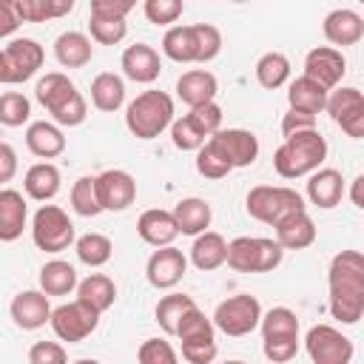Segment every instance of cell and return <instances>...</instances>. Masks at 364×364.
I'll list each match as a JSON object with an SVG mask.
<instances>
[{"mask_svg": "<svg viewBox=\"0 0 364 364\" xmlns=\"http://www.w3.org/2000/svg\"><path fill=\"white\" fill-rule=\"evenodd\" d=\"M162 54L173 63H196L193 26H171L162 37Z\"/></svg>", "mask_w": 364, "mask_h": 364, "instance_id": "obj_35", "label": "cell"}, {"mask_svg": "<svg viewBox=\"0 0 364 364\" xmlns=\"http://www.w3.org/2000/svg\"><path fill=\"white\" fill-rule=\"evenodd\" d=\"M264 358H270L273 364H284L290 358H296L299 353V338H279V341H262Z\"/></svg>", "mask_w": 364, "mask_h": 364, "instance_id": "obj_53", "label": "cell"}, {"mask_svg": "<svg viewBox=\"0 0 364 364\" xmlns=\"http://www.w3.org/2000/svg\"><path fill=\"white\" fill-rule=\"evenodd\" d=\"M304 350H307L313 364H350L353 353H355L353 341L330 324L310 327L304 336Z\"/></svg>", "mask_w": 364, "mask_h": 364, "instance_id": "obj_9", "label": "cell"}, {"mask_svg": "<svg viewBox=\"0 0 364 364\" xmlns=\"http://www.w3.org/2000/svg\"><path fill=\"white\" fill-rule=\"evenodd\" d=\"M179 344H182V358L188 364H210L219 353L216 336H202V338H191V341H179Z\"/></svg>", "mask_w": 364, "mask_h": 364, "instance_id": "obj_49", "label": "cell"}, {"mask_svg": "<svg viewBox=\"0 0 364 364\" xmlns=\"http://www.w3.org/2000/svg\"><path fill=\"white\" fill-rule=\"evenodd\" d=\"M91 102L102 114H114L125 102V82L114 71H102L91 80Z\"/></svg>", "mask_w": 364, "mask_h": 364, "instance_id": "obj_30", "label": "cell"}, {"mask_svg": "<svg viewBox=\"0 0 364 364\" xmlns=\"http://www.w3.org/2000/svg\"><path fill=\"white\" fill-rule=\"evenodd\" d=\"M31 117V102L20 91H6L0 94V125L6 128H20Z\"/></svg>", "mask_w": 364, "mask_h": 364, "instance_id": "obj_40", "label": "cell"}, {"mask_svg": "<svg viewBox=\"0 0 364 364\" xmlns=\"http://www.w3.org/2000/svg\"><path fill=\"white\" fill-rule=\"evenodd\" d=\"M136 233L145 245L151 247H168L173 245V239L179 236L176 230V222H173V213L171 210H162V208H151L145 210L139 219H136Z\"/></svg>", "mask_w": 364, "mask_h": 364, "instance_id": "obj_22", "label": "cell"}, {"mask_svg": "<svg viewBox=\"0 0 364 364\" xmlns=\"http://www.w3.org/2000/svg\"><path fill=\"white\" fill-rule=\"evenodd\" d=\"M145 17L154 26H171L182 17V0H145Z\"/></svg>", "mask_w": 364, "mask_h": 364, "instance_id": "obj_48", "label": "cell"}, {"mask_svg": "<svg viewBox=\"0 0 364 364\" xmlns=\"http://www.w3.org/2000/svg\"><path fill=\"white\" fill-rule=\"evenodd\" d=\"M9 313L20 330H40L51 318V304L43 290H20L11 299Z\"/></svg>", "mask_w": 364, "mask_h": 364, "instance_id": "obj_17", "label": "cell"}, {"mask_svg": "<svg viewBox=\"0 0 364 364\" xmlns=\"http://www.w3.org/2000/svg\"><path fill=\"white\" fill-rule=\"evenodd\" d=\"M262 341H279V338H299V318L290 307H273L262 313Z\"/></svg>", "mask_w": 364, "mask_h": 364, "instance_id": "obj_36", "label": "cell"}, {"mask_svg": "<svg viewBox=\"0 0 364 364\" xmlns=\"http://www.w3.org/2000/svg\"><path fill=\"white\" fill-rule=\"evenodd\" d=\"M210 321L225 336L239 338V336H247V333H253L259 327V321H262V304L250 293H236V296H230V299H225V301L216 304Z\"/></svg>", "mask_w": 364, "mask_h": 364, "instance_id": "obj_7", "label": "cell"}, {"mask_svg": "<svg viewBox=\"0 0 364 364\" xmlns=\"http://www.w3.org/2000/svg\"><path fill=\"white\" fill-rule=\"evenodd\" d=\"M327 43L333 46H355L361 37H364V20L358 11L353 9H333L327 17H324V26H321ZM330 46V48H333Z\"/></svg>", "mask_w": 364, "mask_h": 364, "instance_id": "obj_20", "label": "cell"}, {"mask_svg": "<svg viewBox=\"0 0 364 364\" xmlns=\"http://www.w3.org/2000/svg\"><path fill=\"white\" fill-rule=\"evenodd\" d=\"M216 327H213V321L199 310V307H191L182 318H179V324H176V338L179 341H191V338H202V336H216L213 333Z\"/></svg>", "mask_w": 364, "mask_h": 364, "instance_id": "obj_44", "label": "cell"}, {"mask_svg": "<svg viewBox=\"0 0 364 364\" xmlns=\"http://www.w3.org/2000/svg\"><path fill=\"white\" fill-rule=\"evenodd\" d=\"M54 57L63 68H82L91 63L94 57V46L91 37H85L82 31H63L54 40Z\"/></svg>", "mask_w": 364, "mask_h": 364, "instance_id": "obj_28", "label": "cell"}, {"mask_svg": "<svg viewBox=\"0 0 364 364\" xmlns=\"http://www.w3.org/2000/svg\"><path fill=\"white\" fill-rule=\"evenodd\" d=\"M71 208L80 216H97L102 213L100 199H97V176H80L71 188Z\"/></svg>", "mask_w": 364, "mask_h": 364, "instance_id": "obj_41", "label": "cell"}, {"mask_svg": "<svg viewBox=\"0 0 364 364\" xmlns=\"http://www.w3.org/2000/svg\"><path fill=\"white\" fill-rule=\"evenodd\" d=\"M74 250H77V259H80L82 264H88V267H102V264L111 259L114 245H111V239L102 236V233H85V236H80V239L74 242Z\"/></svg>", "mask_w": 364, "mask_h": 364, "instance_id": "obj_39", "label": "cell"}, {"mask_svg": "<svg viewBox=\"0 0 364 364\" xmlns=\"http://www.w3.org/2000/svg\"><path fill=\"white\" fill-rule=\"evenodd\" d=\"M77 301L88 304L91 310H97L100 316L117 301V284L111 276L105 273H91L82 282H77Z\"/></svg>", "mask_w": 364, "mask_h": 364, "instance_id": "obj_29", "label": "cell"}, {"mask_svg": "<svg viewBox=\"0 0 364 364\" xmlns=\"http://www.w3.org/2000/svg\"><path fill=\"white\" fill-rule=\"evenodd\" d=\"M225 364H247V361H225Z\"/></svg>", "mask_w": 364, "mask_h": 364, "instance_id": "obj_60", "label": "cell"}, {"mask_svg": "<svg viewBox=\"0 0 364 364\" xmlns=\"http://www.w3.org/2000/svg\"><path fill=\"white\" fill-rule=\"evenodd\" d=\"M28 219V208L20 191L0 188V242H14L23 236Z\"/></svg>", "mask_w": 364, "mask_h": 364, "instance_id": "obj_24", "label": "cell"}, {"mask_svg": "<svg viewBox=\"0 0 364 364\" xmlns=\"http://www.w3.org/2000/svg\"><path fill=\"white\" fill-rule=\"evenodd\" d=\"M245 208L253 219H259L264 225H276L287 213L304 210V199L299 191H293L287 185H256L247 191Z\"/></svg>", "mask_w": 364, "mask_h": 364, "instance_id": "obj_6", "label": "cell"}, {"mask_svg": "<svg viewBox=\"0 0 364 364\" xmlns=\"http://www.w3.org/2000/svg\"><path fill=\"white\" fill-rule=\"evenodd\" d=\"M31 239L46 253H60L74 245V222L57 205H40L31 219Z\"/></svg>", "mask_w": 364, "mask_h": 364, "instance_id": "obj_8", "label": "cell"}, {"mask_svg": "<svg viewBox=\"0 0 364 364\" xmlns=\"http://www.w3.org/2000/svg\"><path fill=\"white\" fill-rule=\"evenodd\" d=\"M327 94H330V91H324L318 82H313V80H307V77L301 74L299 80L290 82V88H287V102H290V111H301V114H307V117H318V114L324 111Z\"/></svg>", "mask_w": 364, "mask_h": 364, "instance_id": "obj_31", "label": "cell"}, {"mask_svg": "<svg viewBox=\"0 0 364 364\" xmlns=\"http://www.w3.org/2000/svg\"><path fill=\"white\" fill-rule=\"evenodd\" d=\"M171 139H173V145H176L179 151H199V148L208 142L205 131H202L188 114L171 122Z\"/></svg>", "mask_w": 364, "mask_h": 364, "instance_id": "obj_42", "label": "cell"}, {"mask_svg": "<svg viewBox=\"0 0 364 364\" xmlns=\"http://www.w3.org/2000/svg\"><path fill=\"white\" fill-rule=\"evenodd\" d=\"M88 31L91 40L100 46H117L125 40L128 34V23L125 20H105V17H88Z\"/></svg>", "mask_w": 364, "mask_h": 364, "instance_id": "obj_45", "label": "cell"}, {"mask_svg": "<svg viewBox=\"0 0 364 364\" xmlns=\"http://www.w3.org/2000/svg\"><path fill=\"white\" fill-rule=\"evenodd\" d=\"M361 188H364V176H355V179H353V193H350V196H353V205H355L358 210L364 208V196H361Z\"/></svg>", "mask_w": 364, "mask_h": 364, "instance_id": "obj_57", "label": "cell"}, {"mask_svg": "<svg viewBox=\"0 0 364 364\" xmlns=\"http://www.w3.org/2000/svg\"><path fill=\"white\" fill-rule=\"evenodd\" d=\"M310 128H316V117H307L301 111H287L282 117V134L284 136H290L296 131H310Z\"/></svg>", "mask_w": 364, "mask_h": 364, "instance_id": "obj_54", "label": "cell"}, {"mask_svg": "<svg viewBox=\"0 0 364 364\" xmlns=\"http://www.w3.org/2000/svg\"><path fill=\"white\" fill-rule=\"evenodd\" d=\"M54 336L60 341H68V344H77L82 338H88L97 324H100V313L91 310L88 304L82 301H68V304H60L57 310H51V318H48Z\"/></svg>", "mask_w": 364, "mask_h": 364, "instance_id": "obj_10", "label": "cell"}, {"mask_svg": "<svg viewBox=\"0 0 364 364\" xmlns=\"http://www.w3.org/2000/svg\"><path fill=\"white\" fill-rule=\"evenodd\" d=\"M3 54H6V63H9L11 85L31 80V77L40 71L43 60H46L43 46H40L37 40H31V37H17V40H11V43L3 48Z\"/></svg>", "mask_w": 364, "mask_h": 364, "instance_id": "obj_15", "label": "cell"}, {"mask_svg": "<svg viewBox=\"0 0 364 364\" xmlns=\"http://www.w3.org/2000/svg\"><path fill=\"white\" fill-rule=\"evenodd\" d=\"M173 213V222H176V230L185 233V236H199L210 228V205L199 196H188L182 202H176V208L171 210Z\"/></svg>", "mask_w": 364, "mask_h": 364, "instance_id": "obj_26", "label": "cell"}, {"mask_svg": "<svg viewBox=\"0 0 364 364\" xmlns=\"http://www.w3.org/2000/svg\"><path fill=\"white\" fill-rule=\"evenodd\" d=\"M196 37V63H210L222 51V31L210 23H193Z\"/></svg>", "mask_w": 364, "mask_h": 364, "instance_id": "obj_43", "label": "cell"}, {"mask_svg": "<svg viewBox=\"0 0 364 364\" xmlns=\"http://www.w3.org/2000/svg\"><path fill=\"white\" fill-rule=\"evenodd\" d=\"M11 6L20 23H46L68 14L74 0H11Z\"/></svg>", "mask_w": 364, "mask_h": 364, "instance_id": "obj_34", "label": "cell"}, {"mask_svg": "<svg viewBox=\"0 0 364 364\" xmlns=\"http://www.w3.org/2000/svg\"><path fill=\"white\" fill-rule=\"evenodd\" d=\"M17 26H20V20H17V14H14L11 0H0V37L14 34Z\"/></svg>", "mask_w": 364, "mask_h": 364, "instance_id": "obj_56", "label": "cell"}, {"mask_svg": "<svg viewBox=\"0 0 364 364\" xmlns=\"http://www.w3.org/2000/svg\"><path fill=\"white\" fill-rule=\"evenodd\" d=\"M26 148L40 159H54L65 151V136L54 122L37 119L26 128Z\"/></svg>", "mask_w": 364, "mask_h": 364, "instance_id": "obj_25", "label": "cell"}, {"mask_svg": "<svg viewBox=\"0 0 364 364\" xmlns=\"http://www.w3.org/2000/svg\"><path fill=\"white\" fill-rule=\"evenodd\" d=\"M208 142L230 162V168H247L259 156V139L245 128H219Z\"/></svg>", "mask_w": 364, "mask_h": 364, "instance_id": "obj_12", "label": "cell"}, {"mask_svg": "<svg viewBox=\"0 0 364 364\" xmlns=\"http://www.w3.org/2000/svg\"><path fill=\"white\" fill-rule=\"evenodd\" d=\"M40 290L46 296H68L71 290H77V270L63 262V259H51L40 267Z\"/></svg>", "mask_w": 364, "mask_h": 364, "instance_id": "obj_33", "label": "cell"}, {"mask_svg": "<svg viewBox=\"0 0 364 364\" xmlns=\"http://www.w3.org/2000/svg\"><path fill=\"white\" fill-rule=\"evenodd\" d=\"M196 171H199L205 179H225L233 168H230V162H228L210 142H205V145L196 151Z\"/></svg>", "mask_w": 364, "mask_h": 364, "instance_id": "obj_46", "label": "cell"}, {"mask_svg": "<svg viewBox=\"0 0 364 364\" xmlns=\"http://www.w3.org/2000/svg\"><path fill=\"white\" fill-rule=\"evenodd\" d=\"M60 168L51 165V162H37L26 171V179H23V188H26V196L28 199H37V202H48L57 196L60 191Z\"/></svg>", "mask_w": 364, "mask_h": 364, "instance_id": "obj_32", "label": "cell"}, {"mask_svg": "<svg viewBox=\"0 0 364 364\" xmlns=\"http://www.w3.org/2000/svg\"><path fill=\"white\" fill-rule=\"evenodd\" d=\"M324 159H327V139L318 134V128H310L284 136V142L273 154V168L282 179H299L318 171Z\"/></svg>", "mask_w": 364, "mask_h": 364, "instance_id": "obj_3", "label": "cell"}, {"mask_svg": "<svg viewBox=\"0 0 364 364\" xmlns=\"http://www.w3.org/2000/svg\"><path fill=\"white\" fill-rule=\"evenodd\" d=\"M97 199H100V208L102 210H128L136 199V182L128 171H119V168H111V171H102L97 176Z\"/></svg>", "mask_w": 364, "mask_h": 364, "instance_id": "obj_14", "label": "cell"}, {"mask_svg": "<svg viewBox=\"0 0 364 364\" xmlns=\"http://www.w3.org/2000/svg\"><path fill=\"white\" fill-rule=\"evenodd\" d=\"M216 91H219V82L205 68H191L176 80V97L188 108H199L205 102H216Z\"/></svg>", "mask_w": 364, "mask_h": 364, "instance_id": "obj_21", "label": "cell"}, {"mask_svg": "<svg viewBox=\"0 0 364 364\" xmlns=\"http://www.w3.org/2000/svg\"><path fill=\"white\" fill-rule=\"evenodd\" d=\"M341 196H344V176H341V171L318 168V171L310 173V179H307V199L316 208L330 210V208H336L341 202Z\"/></svg>", "mask_w": 364, "mask_h": 364, "instance_id": "obj_23", "label": "cell"}, {"mask_svg": "<svg viewBox=\"0 0 364 364\" xmlns=\"http://www.w3.org/2000/svg\"><path fill=\"white\" fill-rule=\"evenodd\" d=\"M191 307H196V301H193L191 296H185V293H168V296H162V299L156 301V310H154L156 324H159L168 336H173L179 318H182Z\"/></svg>", "mask_w": 364, "mask_h": 364, "instance_id": "obj_38", "label": "cell"}, {"mask_svg": "<svg viewBox=\"0 0 364 364\" xmlns=\"http://www.w3.org/2000/svg\"><path fill=\"white\" fill-rule=\"evenodd\" d=\"M0 82H3V85L11 82V77H9V63H6V54H3V51H0Z\"/></svg>", "mask_w": 364, "mask_h": 364, "instance_id": "obj_58", "label": "cell"}, {"mask_svg": "<svg viewBox=\"0 0 364 364\" xmlns=\"http://www.w3.org/2000/svg\"><path fill=\"white\" fill-rule=\"evenodd\" d=\"M273 228H276V242L282 250H304L316 242V222L310 219L307 210L287 213Z\"/></svg>", "mask_w": 364, "mask_h": 364, "instance_id": "obj_19", "label": "cell"}, {"mask_svg": "<svg viewBox=\"0 0 364 364\" xmlns=\"http://www.w3.org/2000/svg\"><path fill=\"white\" fill-rule=\"evenodd\" d=\"M287 77H290V60L282 51H267V54L259 57V63H256V80H259L262 88L276 91V88H282L287 82Z\"/></svg>", "mask_w": 364, "mask_h": 364, "instance_id": "obj_37", "label": "cell"}, {"mask_svg": "<svg viewBox=\"0 0 364 364\" xmlns=\"http://www.w3.org/2000/svg\"><path fill=\"white\" fill-rule=\"evenodd\" d=\"M344 71H347V60H344V54L338 48L316 46L304 57V77L313 80V82H318L324 91L338 88Z\"/></svg>", "mask_w": 364, "mask_h": 364, "instance_id": "obj_13", "label": "cell"}, {"mask_svg": "<svg viewBox=\"0 0 364 364\" xmlns=\"http://www.w3.org/2000/svg\"><path fill=\"white\" fill-rule=\"evenodd\" d=\"M34 97L37 102L51 114L54 125H65V128H77L85 122L88 117V105H85V97L77 91V85L60 74V71H48L46 77L37 80V88H34Z\"/></svg>", "mask_w": 364, "mask_h": 364, "instance_id": "obj_2", "label": "cell"}, {"mask_svg": "<svg viewBox=\"0 0 364 364\" xmlns=\"http://www.w3.org/2000/svg\"><path fill=\"white\" fill-rule=\"evenodd\" d=\"M74 364H100L97 358H80V361H74Z\"/></svg>", "mask_w": 364, "mask_h": 364, "instance_id": "obj_59", "label": "cell"}, {"mask_svg": "<svg viewBox=\"0 0 364 364\" xmlns=\"http://www.w3.org/2000/svg\"><path fill=\"white\" fill-rule=\"evenodd\" d=\"M131 9H134V0H91V17L125 20Z\"/></svg>", "mask_w": 364, "mask_h": 364, "instance_id": "obj_52", "label": "cell"}, {"mask_svg": "<svg viewBox=\"0 0 364 364\" xmlns=\"http://www.w3.org/2000/svg\"><path fill=\"white\" fill-rule=\"evenodd\" d=\"M119 65H122V74H125L131 82H142V85L154 82V80L159 77V71H162L159 54H156L151 46H145V43L128 46V48L122 51Z\"/></svg>", "mask_w": 364, "mask_h": 364, "instance_id": "obj_18", "label": "cell"}, {"mask_svg": "<svg viewBox=\"0 0 364 364\" xmlns=\"http://www.w3.org/2000/svg\"><path fill=\"white\" fill-rule=\"evenodd\" d=\"M185 270H188V259H185V253H182L179 247H173V245L156 247V250L151 253L148 264H145L148 282H151L154 287H159V290H168V287L179 284L182 276H185Z\"/></svg>", "mask_w": 364, "mask_h": 364, "instance_id": "obj_16", "label": "cell"}, {"mask_svg": "<svg viewBox=\"0 0 364 364\" xmlns=\"http://www.w3.org/2000/svg\"><path fill=\"white\" fill-rule=\"evenodd\" d=\"M28 364H68V355L60 341H34L28 350Z\"/></svg>", "mask_w": 364, "mask_h": 364, "instance_id": "obj_50", "label": "cell"}, {"mask_svg": "<svg viewBox=\"0 0 364 364\" xmlns=\"http://www.w3.org/2000/svg\"><path fill=\"white\" fill-rule=\"evenodd\" d=\"M17 173V154L9 142H0V185L11 182Z\"/></svg>", "mask_w": 364, "mask_h": 364, "instance_id": "obj_55", "label": "cell"}, {"mask_svg": "<svg viewBox=\"0 0 364 364\" xmlns=\"http://www.w3.org/2000/svg\"><path fill=\"white\" fill-rule=\"evenodd\" d=\"M188 117L205 131L208 139L222 128V108H219L216 102H205V105H199V108H191Z\"/></svg>", "mask_w": 364, "mask_h": 364, "instance_id": "obj_51", "label": "cell"}, {"mask_svg": "<svg viewBox=\"0 0 364 364\" xmlns=\"http://www.w3.org/2000/svg\"><path fill=\"white\" fill-rule=\"evenodd\" d=\"M330 316L341 324H355L364 313V256L341 250L330 262Z\"/></svg>", "mask_w": 364, "mask_h": 364, "instance_id": "obj_1", "label": "cell"}, {"mask_svg": "<svg viewBox=\"0 0 364 364\" xmlns=\"http://www.w3.org/2000/svg\"><path fill=\"white\" fill-rule=\"evenodd\" d=\"M324 111L330 114V119L353 139L364 136V94L353 85L347 88H333L327 94Z\"/></svg>", "mask_w": 364, "mask_h": 364, "instance_id": "obj_11", "label": "cell"}, {"mask_svg": "<svg viewBox=\"0 0 364 364\" xmlns=\"http://www.w3.org/2000/svg\"><path fill=\"white\" fill-rule=\"evenodd\" d=\"M284 250L279 247L276 239L267 236H239L228 242V256L225 262L236 273H270L282 264Z\"/></svg>", "mask_w": 364, "mask_h": 364, "instance_id": "obj_5", "label": "cell"}, {"mask_svg": "<svg viewBox=\"0 0 364 364\" xmlns=\"http://www.w3.org/2000/svg\"><path fill=\"white\" fill-rule=\"evenodd\" d=\"M136 358L139 364H179L176 350L165 338H145L136 350Z\"/></svg>", "mask_w": 364, "mask_h": 364, "instance_id": "obj_47", "label": "cell"}, {"mask_svg": "<svg viewBox=\"0 0 364 364\" xmlns=\"http://www.w3.org/2000/svg\"><path fill=\"white\" fill-rule=\"evenodd\" d=\"M225 256H228V242H225V236L216 233V230L199 233V236L193 239V245H191V262H193V267L202 270V273H210V270L222 267V264H225Z\"/></svg>", "mask_w": 364, "mask_h": 364, "instance_id": "obj_27", "label": "cell"}, {"mask_svg": "<svg viewBox=\"0 0 364 364\" xmlns=\"http://www.w3.org/2000/svg\"><path fill=\"white\" fill-rule=\"evenodd\" d=\"M173 122V100L165 91H142L125 108V128L136 139H154Z\"/></svg>", "mask_w": 364, "mask_h": 364, "instance_id": "obj_4", "label": "cell"}]
</instances>
